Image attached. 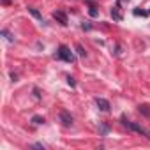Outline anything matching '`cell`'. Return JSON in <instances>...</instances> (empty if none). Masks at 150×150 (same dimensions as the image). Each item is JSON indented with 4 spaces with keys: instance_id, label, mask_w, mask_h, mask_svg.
<instances>
[{
    "instance_id": "obj_1",
    "label": "cell",
    "mask_w": 150,
    "mask_h": 150,
    "mask_svg": "<svg viewBox=\"0 0 150 150\" xmlns=\"http://www.w3.org/2000/svg\"><path fill=\"white\" fill-rule=\"evenodd\" d=\"M122 124H124L127 129H131V131H134V132H138V134H141V136H146V138L150 139V131H146L143 125H139V124H136V122H131V120H127L125 117H122Z\"/></svg>"
},
{
    "instance_id": "obj_2",
    "label": "cell",
    "mask_w": 150,
    "mask_h": 150,
    "mask_svg": "<svg viewBox=\"0 0 150 150\" xmlns=\"http://www.w3.org/2000/svg\"><path fill=\"white\" fill-rule=\"evenodd\" d=\"M57 58H60V60H64V62H69V64L74 62V55H72V51H71L65 44H60V46H58Z\"/></svg>"
},
{
    "instance_id": "obj_3",
    "label": "cell",
    "mask_w": 150,
    "mask_h": 150,
    "mask_svg": "<svg viewBox=\"0 0 150 150\" xmlns=\"http://www.w3.org/2000/svg\"><path fill=\"white\" fill-rule=\"evenodd\" d=\"M60 122H62L65 127H71V125H72V115H71L67 110H62V111H60Z\"/></svg>"
},
{
    "instance_id": "obj_4",
    "label": "cell",
    "mask_w": 150,
    "mask_h": 150,
    "mask_svg": "<svg viewBox=\"0 0 150 150\" xmlns=\"http://www.w3.org/2000/svg\"><path fill=\"white\" fill-rule=\"evenodd\" d=\"M96 104H97V108L101 110V111H110V108H111V104H110V101L108 99H103V97H97L96 99Z\"/></svg>"
},
{
    "instance_id": "obj_5",
    "label": "cell",
    "mask_w": 150,
    "mask_h": 150,
    "mask_svg": "<svg viewBox=\"0 0 150 150\" xmlns=\"http://www.w3.org/2000/svg\"><path fill=\"white\" fill-rule=\"evenodd\" d=\"M53 18H55L60 25H64V27L67 25V14H65L64 11H55V13H53Z\"/></svg>"
},
{
    "instance_id": "obj_6",
    "label": "cell",
    "mask_w": 150,
    "mask_h": 150,
    "mask_svg": "<svg viewBox=\"0 0 150 150\" xmlns=\"http://www.w3.org/2000/svg\"><path fill=\"white\" fill-rule=\"evenodd\" d=\"M28 13H30V14H32L35 20H39V21H42V23H44V20H42V14H41V13L35 9V7H28Z\"/></svg>"
},
{
    "instance_id": "obj_7",
    "label": "cell",
    "mask_w": 150,
    "mask_h": 150,
    "mask_svg": "<svg viewBox=\"0 0 150 150\" xmlns=\"http://www.w3.org/2000/svg\"><path fill=\"white\" fill-rule=\"evenodd\" d=\"M111 18H113L115 21H122V14H120L118 7H113V9H111Z\"/></svg>"
},
{
    "instance_id": "obj_8",
    "label": "cell",
    "mask_w": 150,
    "mask_h": 150,
    "mask_svg": "<svg viewBox=\"0 0 150 150\" xmlns=\"http://www.w3.org/2000/svg\"><path fill=\"white\" fill-rule=\"evenodd\" d=\"M2 35H4V37H6V39L9 41V42H14V37L11 35V32H9L7 28H4V30H2Z\"/></svg>"
},
{
    "instance_id": "obj_9",
    "label": "cell",
    "mask_w": 150,
    "mask_h": 150,
    "mask_svg": "<svg viewBox=\"0 0 150 150\" xmlns=\"http://www.w3.org/2000/svg\"><path fill=\"white\" fill-rule=\"evenodd\" d=\"M32 122H34L35 125H41V124H44V117H39V115H34V117H32Z\"/></svg>"
},
{
    "instance_id": "obj_10",
    "label": "cell",
    "mask_w": 150,
    "mask_h": 150,
    "mask_svg": "<svg viewBox=\"0 0 150 150\" xmlns=\"http://www.w3.org/2000/svg\"><path fill=\"white\" fill-rule=\"evenodd\" d=\"M88 14H90L92 18H97V16H99V11H97V7H96V6H90V9H88Z\"/></svg>"
},
{
    "instance_id": "obj_11",
    "label": "cell",
    "mask_w": 150,
    "mask_h": 150,
    "mask_svg": "<svg viewBox=\"0 0 150 150\" xmlns=\"http://www.w3.org/2000/svg\"><path fill=\"white\" fill-rule=\"evenodd\" d=\"M132 13H134V16H148V11H143V9H139V7L134 9Z\"/></svg>"
},
{
    "instance_id": "obj_12",
    "label": "cell",
    "mask_w": 150,
    "mask_h": 150,
    "mask_svg": "<svg viewBox=\"0 0 150 150\" xmlns=\"http://www.w3.org/2000/svg\"><path fill=\"white\" fill-rule=\"evenodd\" d=\"M76 51H78L80 57H87V51H85V48H83L81 44H76Z\"/></svg>"
},
{
    "instance_id": "obj_13",
    "label": "cell",
    "mask_w": 150,
    "mask_h": 150,
    "mask_svg": "<svg viewBox=\"0 0 150 150\" xmlns=\"http://www.w3.org/2000/svg\"><path fill=\"white\" fill-rule=\"evenodd\" d=\"M138 108H139V111H141L143 115L150 117V110H148V106H146V104H141V106H138Z\"/></svg>"
},
{
    "instance_id": "obj_14",
    "label": "cell",
    "mask_w": 150,
    "mask_h": 150,
    "mask_svg": "<svg viewBox=\"0 0 150 150\" xmlns=\"http://www.w3.org/2000/svg\"><path fill=\"white\" fill-rule=\"evenodd\" d=\"M81 28H83V30H87V32H88V30H92L90 21H83V23H81Z\"/></svg>"
},
{
    "instance_id": "obj_15",
    "label": "cell",
    "mask_w": 150,
    "mask_h": 150,
    "mask_svg": "<svg viewBox=\"0 0 150 150\" xmlns=\"http://www.w3.org/2000/svg\"><path fill=\"white\" fill-rule=\"evenodd\" d=\"M108 131H110V127H108L106 124H103V125H101V132H103V136H106V134H108Z\"/></svg>"
},
{
    "instance_id": "obj_16",
    "label": "cell",
    "mask_w": 150,
    "mask_h": 150,
    "mask_svg": "<svg viewBox=\"0 0 150 150\" xmlns=\"http://www.w3.org/2000/svg\"><path fill=\"white\" fill-rule=\"evenodd\" d=\"M67 83H69L71 87H76V81H74V78H72V76H67Z\"/></svg>"
},
{
    "instance_id": "obj_17",
    "label": "cell",
    "mask_w": 150,
    "mask_h": 150,
    "mask_svg": "<svg viewBox=\"0 0 150 150\" xmlns=\"http://www.w3.org/2000/svg\"><path fill=\"white\" fill-rule=\"evenodd\" d=\"M32 146H34V148H44V145H42V143H34Z\"/></svg>"
},
{
    "instance_id": "obj_18",
    "label": "cell",
    "mask_w": 150,
    "mask_h": 150,
    "mask_svg": "<svg viewBox=\"0 0 150 150\" xmlns=\"http://www.w3.org/2000/svg\"><path fill=\"white\" fill-rule=\"evenodd\" d=\"M148 14H150V11H148Z\"/></svg>"
}]
</instances>
